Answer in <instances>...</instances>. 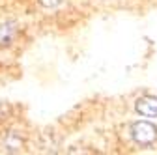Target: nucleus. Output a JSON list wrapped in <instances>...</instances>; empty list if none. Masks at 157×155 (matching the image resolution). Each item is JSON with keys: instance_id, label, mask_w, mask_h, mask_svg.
Listing matches in <instances>:
<instances>
[{"instance_id": "obj_1", "label": "nucleus", "mask_w": 157, "mask_h": 155, "mask_svg": "<svg viewBox=\"0 0 157 155\" xmlns=\"http://www.w3.org/2000/svg\"><path fill=\"white\" fill-rule=\"evenodd\" d=\"M131 137L139 146H151L157 138V127L150 122H135L131 125Z\"/></svg>"}, {"instance_id": "obj_2", "label": "nucleus", "mask_w": 157, "mask_h": 155, "mask_svg": "<svg viewBox=\"0 0 157 155\" xmlns=\"http://www.w3.org/2000/svg\"><path fill=\"white\" fill-rule=\"evenodd\" d=\"M135 108L140 116H146V118H157V97L153 95H144V97H139L135 103Z\"/></svg>"}, {"instance_id": "obj_3", "label": "nucleus", "mask_w": 157, "mask_h": 155, "mask_svg": "<svg viewBox=\"0 0 157 155\" xmlns=\"http://www.w3.org/2000/svg\"><path fill=\"white\" fill-rule=\"evenodd\" d=\"M17 36V25L15 23H6L0 25V47H8L13 43Z\"/></svg>"}, {"instance_id": "obj_4", "label": "nucleus", "mask_w": 157, "mask_h": 155, "mask_svg": "<svg viewBox=\"0 0 157 155\" xmlns=\"http://www.w3.org/2000/svg\"><path fill=\"white\" fill-rule=\"evenodd\" d=\"M4 144H6V148L10 151H19V149L23 148V138L19 137L17 133H10L8 137H6V142Z\"/></svg>"}, {"instance_id": "obj_5", "label": "nucleus", "mask_w": 157, "mask_h": 155, "mask_svg": "<svg viewBox=\"0 0 157 155\" xmlns=\"http://www.w3.org/2000/svg\"><path fill=\"white\" fill-rule=\"evenodd\" d=\"M37 2L41 4L43 8H49V9H51V8H56V6H60V4L64 2V0H37Z\"/></svg>"}]
</instances>
